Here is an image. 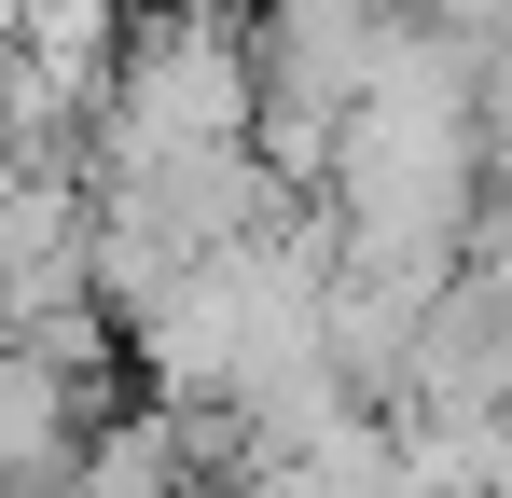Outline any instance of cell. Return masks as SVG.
Returning <instances> with one entry per match:
<instances>
[{"label": "cell", "instance_id": "1", "mask_svg": "<svg viewBox=\"0 0 512 498\" xmlns=\"http://www.w3.org/2000/svg\"><path fill=\"white\" fill-rule=\"evenodd\" d=\"M97 180L111 166H167V153H236L263 139V70H250V14L222 0H139L111 70H97Z\"/></svg>", "mask_w": 512, "mask_h": 498}]
</instances>
